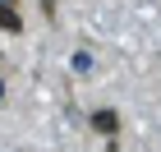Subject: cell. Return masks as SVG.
Segmentation results:
<instances>
[{
  "mask_svg": "<svg viewBox=\"0 0 161 152\" xmlns=\"http://www.w3.org/2000/svg\"><path fill=\"white\" fill-rule=\"evenodd\" d=\"M42 9H46V14H55V0H42Z\"/></svg>",
  "mask_w": 161,
  "mask_h": 152,
  "instance_id": "6da1fadb",
  "label": "cell"
}]
</instances>
